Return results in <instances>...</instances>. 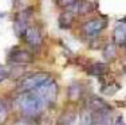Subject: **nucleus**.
<instances>
[{
    "instance_id": "9d476101",
    "label": "nucleus",
    "mask_w": 126,
    "mask_h": 125,
    "mask_svg": "<svg viewBox=\"0 0 126 125\" xmlns=\"http://www.w3.org/2000/svg\"><path fill=\"white\" fill-rule=\"evenodd\" d=\"M87 73L94 77H102L109 73V65L107 63H95L87 69Z\"/></svg>"
},
{
    "instance_id": "aec40b11",
    "label": "nucleus",
    "mask_w": 126,
    "mask_h": 125,
    "mask_svg": "<svg viewBox=\"0 0 126 125\" xmlns=\"http://www.w3.org/2000/svg\"><path fill=\"white\" fill-rule=\"evenodd\" d=\"M113 125H126V124H125V121L122 120V117H118V118L115 120V123H114Z\"/></svg>"
},
{
    "instance_id": "4468645a",
    "label": "nucleus",
    "mask_w": 126,
    "mask_h": 125,
    "mask_svg": "<svg viewBox=\"0 0 126 125\" xmlns=\"http://www.w3.org/2000/svg\"><path fill=\"white\" fill-rule=\"evenodd\" d=\"M73 23V14L64 12L61 16V27H68Z\"/></svg>"
},
{
    "instance_id": "4be33fe9",
    "label": "nucleus",
    "mask_w": 126,
    "mask_h": 125,
    "mask_svg": "<svg viewBox=\"0 0 126 125\" xmlns=\"http://www.w3.org/2000/svg\"><path fill=\"white\" fill-rule=\"evenodd\" d=\"M124 46H125V47H126V43H125V44H124Z\"/></svg>"
},
{
    "instance_id": "6ab92c4d",
    "label": "nucleus",
    "mask_w": 126,
    "mask_h": 125,
    "mask_svg": "<svg viewBox=\"0 0 126 125\" xmlns=\"http://www.w3.org/2000/svg\"><path fill=\"white\" fill-rule=\"evenodd\" d=\"M14 125H34L30 121V118H22V120H17V121H15Z\"/></svg>"
},
{
    "instance_id": "f3484780",
    "label": "nucleus",
    "mask_w": 126,
    "mask_h": 125,
    "mask_svg": "<svg viewBox=\"0 0 126 125\" xmlns=\"http://www.w3.org/2000/svg\"><path fill=\"white\" fill-rule=\"evenodd\" d=\"M7 78H10V70H8L5 66L0 65V82L5 81Z\"/></svg>"
},
{
    "instance_id": "9b49d317",
    "label": "nucleus",
    "mask_w": 126,
    "mask_h": 125,
    "mask_svg": "<svg viewBox=\"0 0 126 125\" xmlns=\"http://www.w3.org/2000/svg\"><path fill=\"white\" fill-rule=\"evenodd\" d=\"M86 106L93 112H97V110H101V109H105V108H110L106 102H105L102 98H98V97H91L89 98V101L86 102Z\"/></svg>"
},
{
    "instance_id": "39448f33",
    "label": "nucleus",
    "mask_w": 126,
    "mask_h": 125,
    "mask_svg": "<svg viewBox=\"0 0 126 125\" xmlns=\"http://www.w3.org/2000/svg\"><path fill=\"white\" fill-rule=\"evenodd\" d=\"M24 40L27 42L30 47L32 49H39L43 43V35H42L40 28L36 26H28V28L26 30L24 35H23Z\"/></svg>"
},
{
    "instance_id": "a211bd4d",
    "label": "nucleus",
    "mask_w": 126,
    "mask_h": 125,
    "mask_svg": "<svg viewBox=\"0 0 126 125\" xmlns=\"http://www.w3.org/2000/svg\"><path fill=\"white\" fill-rule=\"evenodd\" d=\"M58 3L63 8H70V7H74L77 4L78 0H58Z\"/></svg>"
},
{
    "instance_id": "20e7f679",
    "label": "nucleus",
    "mask_w": 126,
    "mask_h": 125,
    "mask_svg": "<svg viewBox=\"0 0 126 125\" xmlns=\"http://www.w3.org/2000/svg\"><path fill=\"white\" fill-rule=\"evenodd\" d=\"M34 61V55L28 50L15 47L8 53V62L14 65H28Z\"/></svg>"
},
{
    "instance_id": "0eeeda50",
    "label": "nucleus",
    "mask_w": 126,
    "mask_h": 125,
    "mask_svg": "<svg viewBox=\"0 0 126 125\" xmlns=\"http://www.w3.org/2000/svg\"><path fill=\"white\" fill-rule=\"evenodd\" d=\"M30 10H26L23 12H19L16 18H15V22H14V30H15V34L17 36H23L26 32V30L28 28V19H30Z\"/></svg>"
},
{
    "instance_id": "f8f14e48",
    "label": "nucleus",
    "mask_w": 126,
    "mask_h": 125,
    "mask_svg": "<svg viewBox=\"0 0 126 125\" xmlns=\"http://www.w3.org/2000/svg\"><path fill=\"white\" fill-rule=\"evenodd\" d=\"M80 124L82 125H93V110L86 106L82 112V116H80Z\"/></svg>"
},
{
    "instance_id": "423d86ee",
    "label": "nucleus",
    "mask_w": 126,
    "mask_h": 125,
    "mask_svg": "<svg viewBox=\"0 0 126 125\" xmlns=\"http://www.w3.org/2000/svg\"><path fill=\"white\" fill-rule=\"evenodd\" d=\"M106 26H107L106 19H103V18H95V19H91L89 22H86L82 26V31L87 36H97L99 32L103 31V28Z\"/></svg>"
},
{
    "instance_id": "dca6fc26",
    "label": "nucleus",
    "mask_w": 126,
    "mask_h": 125,
    "mask_svg": "<svg viewBox=\"0 0 126 125\" xmlns=\"http://www.w3.org/2000/svg\"><path fill=\"white\" fill-rule=\"evenodd\" d=\"M103 56L107 59V61H110V59L114 58V55H115V46L114 44H107L106 47H105V51H103Z\"/></svg>"
},
{
    "instance_id": "1a4fd4ad",
    "label": "nucleus",
    "mask_w": 126,
    "mask_h": 125,
    "mask_svg": "<svg viewBox=\"0 0 126 125\" xmlns=\"http://www.w3.org/2000/svg\"><path fill=\"white\" fill-rule=\"evenodd\" d=\"M113 38L117 44L126 43V23H119L118 26H115L113 32Z\"/></svg>"
},
{
    "instance_id": "6e6552de",
    "label": "nucleus",
    "mask_w": 126,
    "mask_h": 125,
    "mask_svg": "<svg viewBox=\"0 0 126 125\" xmlns=\"http://www.w3.org/2000/svg\"><path fill=\"white\" fill-rule=\"evenodd\" d=\"M111 124V109L105 108L93 112V125H110Z\"/></svg>"
},
{
    "instance_id": "f257e3e1",
    "label": "nucleus",
    "mask_w": 126,
    "mask_h": 125,
    "mask_svg": "<svg viewBox=\"0 0 126 125\" xmlns=\"http://www.w3.org/2000/svg\"><path fill=\"white\" fill-rule=\"evenodd\" d=\"M16 106L27 117H36L48 106L39 94L32 91H24L16 97Z\"/></svg>"
},
{
    "instance_id": "412c9836",
    "label": "nucleus",
    "mask_w": 126,
    "mask_h": 125,
    "mask_svg": "<svg viewBox=\"0 0 126 125\" xmlns=\"http://www.w3.org/2000/svg\"><path fill=\"white\" fill-rule=\"evenodd\" d=\"M70 89H71V90H73V89H74V90H75V91H80V90H79V89L77 88L75 85H74V86H71ZM70 98H71V100H77V96H74V94H71V96H70Z\"/></svg>"
},
{
    "instance_id": "2eb2a0df",
    "label": "nucleus",
    "mask_w": 126,
    "mask_h": 125,
    "mask_svg": "<svg viewBox=\"0 0 126 125\" xmlns=\"http://www.w3.org/2000/svg\"><path fill=\"white\" fill-rule=\"evenodd\" d=\"M73 123H74V113L68 112L61 116V124L59 125H71Z\"/></svg>"
},
{
    "instance_id": "f03ea898",
    "label": "nucleus",
    "mask_w": 126,
    "mask_h": 125,
    "mask_svg": "<svg viewBox=\"0 0 126 125\" xmlns=\"http://www.w3.org/2000/svg\"><path fill=\"white\" fill-rule=\"evenodd\" d=\"M48 78H51L50 74L47 73H34L30 74V75L24 77L19 83H17V90L20 93H24V91H32L36 88L42 85L43 82H46Z\"/></svg>"
},
{
    "instance_id": "ddd939ff",
    "label": "nucleus",
    "mask_w": 126,
    "mask_h": 125,
    "mask_svg": "<svg viewBox=\"0 0 126 125\" xmlns=\"http://www.w3.org/2000/svg\"><path fill=\"white\" fill-rule=\"evenodd\" d=\"M8 117V108L3 100H0V125L4 124Z\"/></svg>"
},
{
    "instance_id": "7ed1b4c3",
    "label": "nucleus",
    "mask_w": 126,
    "mask_h": 125,
    "mask_svg": "<svg viewBox=\"0 0 126 125\" xmlns=\"http://www.w3.org/2000/svg\"><path fill=\"white\" fill-rule=\"evenodd\" d=\"M35 93L39 94L43 101L47 104V105H51L56 101V97H58V85L54 81L52 78H48L46 82H43L39 88L35 89Z\"/></svg>"
}]
</instances>
